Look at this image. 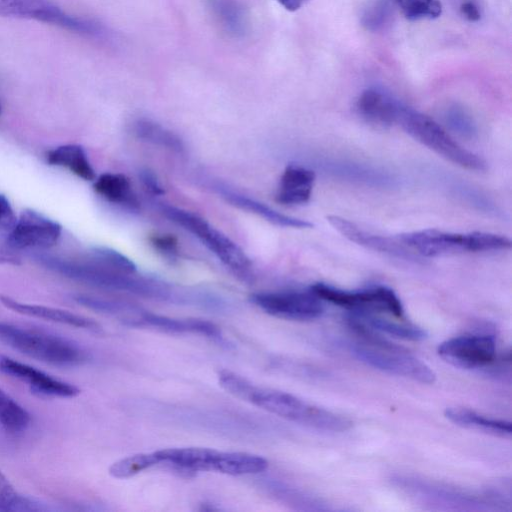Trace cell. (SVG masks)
I'll use <instances>...</instances> for the list:
<instances>
[{
    "instance_id": "6da1fadb",
    "label": "cell",
    "mask_w": 512,
    "mask_h": 512,
    "mask_svg": "<svg viewBox=\"0 0 512 512\" xmlns=\"http://www.w3.org/2000/svg\"><path fill=\"white\" fill-rule=\"evenodd\" d=\"M40 260L50 270L93 287L128 292L162 301H172L178 298L175 291L166 283L133 277L132 274L111 269L91 257L86 261L50 256L41 257Z\"/></svg>"
},
{
    "instance_id": "7a4b0ae2",
    "label": "cell",
    "mask_w": 512,
    "mask_h": 512,
    "mask_svg": "<svg viewBox=\"0 0 512 512\" xmlns=\"http://www.w3.org/2000/svg\"><path fill=\"white\" fill-rule=\"evenodd\" d=\"M410 250L424 257H436L454 253H481L507 250L509 238L487 232L466 234L427 229L403 233L397 237Z\"/></svg>"
},
{
    "instance_id": "3957f363",
    "label": "cell",
    "mask_w": 512,
    "mask_h": 512,
    "mask_svg": "<svg viewBox=\"0 0 512 512\" xmlns=\"http://www.w3.org/2000/svg\"><path fill=\"white\" fill-rule=\"evenodd\" d=\"M248 402L293 422L330 432H344L352 422L343 415L312 405L283 391L255 386Z\"/></svg>"
},
{
    "instance_id": "277c9868",
    "label": "cell",
    "mask_w": 512,
    "mask_h": 512,
    "mask_svg": "<svg viewBox=\"0 0 512 512\" xmlns=\"http://www.w3.org/2000/svg\"><path fill=\"white\" fill-rule=\"evenodd\" d=\"M396 124L415 140L454 164L473 171H485L487 168L479 155L464 148L439 123L417 110L401 104Z\"/></svg>"
},
{
    "instance_id": "5b68a950",
    "label": "cell",
    "mask_w": 512,
    "mask_h": 512,
    "mask_svg": "<svg viewBox=\"0 0 512 512\" xmlns=\"http://www.w3.org/2000/svg\"><path fill=\"white\" fill-rule=\"evenodd\" d=\"M0 339L17 351L52 365L73 366L85 359L79 346L66 338L1 321Z\"/></svg>"
},
{
    "instance_id": "8992f818",
    "label": "cell",
    "mask_w": 512,
    "mask_h": 512,
    "mask_svg": "<svg viewBox=\"0 0 512 512\" xmlns=\"http://www.w3.org/2000/svg\"><path fill=\"white\" fill-rule=\"evenodd\" d=\"M159 209L167 219L194 235L233 272L243 276L248 274L251 261L245 252L205 219L190 211L164 203L159 205Z\"/></svg>"
},
{
    "instance_id": "52a82bcc",
    "label": "cell",
    "mask_w": 512,
    "mask_h": 512,
    "mask_svg": "<svg viewBox=\"0 0 512 512\" xmlns=\"http://www.w3.org/2000/svg\"><path fill=\"white\" fill-rule=\"evenodd\" d=\"M0 16L32 19L89 37H100L105 34V29L100 23L67 14L50 0H0Z\"/></svg>"
},
{
    "instance_id": "ba28073f",
    "label": "cell",
    "mask_w": 512,
    "mask_h": 512,
    "mask_svg": "<svg viewBox=\"0 0 512 512\" xmlns=\"http://www.w3.org/2000/svg\"><path fill=\"white\" fill-rule=\"evenodd\" d=\"M351 352L364 364L392 375L423 384H432L436 379L434 371L425 362L397 345L379 347L360 343L353 345Z\"/></svg>"
},
{
    "instance_id": "9c48e42d",
    "label": "cell",
    "mask_w": 512,
    "mask_h": 512,
    "mask_svg": "<svg viewBox=\"0 0 512 512\" xmlns=\"http://www.w3.org/2000/svg\"><path fill=\"white\" fill-rule=\"evenodd\" d=\"M319 299L354 312H385L402 320L404 309L396 293L386 286L360 291H346L324 283H315L310 289Z\"/></svg>"
},
{
    "instance_id": "30bf717a",
    "label": "cell",
    "mask_w": 512,
    "mask_h": 512,
    "mask_svg": "<svg viewBox=\"0 0 512 512\" xmlns=\"http://www.w3.org/2000/svg\"><path fill=\"white\" fill-rule=\"evenodd\" d=\"M250 301L272 316L295 321L314 320L324 310L322 300L310 290L258 292Z\"/></svg>"
},
{
    "instance_id": "8fae6325",
    "label": "cell",
    "mask_w": 512,
    "mask_h": 512,
    "mask_svg": "<svg viewBox=\"0 0 512 512\" xmlns=\"http://www.w3.org/2000/svg\"><path fill=\"white\" fill-rule=\"evenodd\" d=\"M61 235L62 227L58 222L26 209L9 230L8 242L16 249L45 250L55 246Z\"/></svg>"
},
{
    "instance_id": "7c38bea8",
    "label": "cell",
    "mask_w": 512,
    "mask_h": 512,
    "mask_svg": "<svg viewBox=\"0 0 512 512\" xmlns=\"http://www.w3.org/2000/svg\"><path fill=\"white\" fill-rule=\"evenodd\" d=\"M438 355L446 362L465 369L482 368L496 356V344L489 335H462L442 342Z\"/></svg>"
},
{
    "instance_id": "4fadbf2b",
    "label": "cell",
    "mask_w": 512,
    "mask_h": 512,
    "mask_svg": "<svg viewBox=\"0 0 512 512\" xmlns=\"http://www.w3.org/2000/svg\"><path fill=\"white\" fill-rule=\"evenodd\" d=\"M0 370L25 382L31 391L38 395L72 398L80 393V389L77 386L7 356H0Z\"/></svg>"
},
{
    "instance_id": "5bb4252c",
    "label": "cell",
    "mask_w": 512,
    "mask_h": 512,
    "mask_svg": "<svg viewBox=\"0 0 512 512\" xmlns=\"http://www.w3.org/2000/svg\"><path fill=\"white\" fill-rule=\"evenodd\" d=\"M327 220L341 235L360 246L398 258L411 259L414 257L398 238L392 239L372 234L340 216L330 215Z\"/></svg>"
},
{
    "instance_id": "9a60e30c",
    "label": "cell",
    "mask_w": 512,
    "mask_h": 512,
    "mask_svg": "<svg viewBox=\"0 0 512 512\" xmlns=\"http://www.w3.org/2000/svg\"><path fill=\"white\" fill-rule=\"evenodd\" d=\"M0 302L7 309L12 310L21 315L39 318L42 320L68 325L71 327L86 329L93 332H98L101 330L100 324L97 323L95 320L83 315L70 312L68 310L20 302L18 300H15L11 297L4 295L0 296Z\"/></svg>"
},
{
    "instance_id": "2e32d148",
    "label": "cell",
    "mask_w": 512,
    "mask_h": 512,
    "mask_svg": "<svg viewBox=\"0 0 512 512\" xmlns=\"http://www.w3.org/2000/svg\"><path fill=\"white\" fill-rule=\"evenodd\" d=\"M401 102L379 88H368L358 98L357 110L368 122L386 127L396 124Z\"/></svg>"
},
{
    "instance_id": "e0dca14e",
    "label": "cell",
    "mask_w": 512,
    "mask_h": 512,
    "mask_svg": "<svg viewBox=\"0 0 512 512\" xmlns=\"http://www.w3.org/2000/svg\"><path fill=\"white\" fill-rule=\"evenodd\" d=\"M216 191L230 204L242 209L249 211L251 213L256 214L259 217H262L268 222L272 224L281 226V227H289V228H297V229H306L313 227V224L307 220L299 219L296 217L288 216L282 214L270 206L257 201L253 198L235 192L228 187L222 185L215 186Z\"/></svg>"
},
{
    "instance_id": "ac0fdd59",
    "label": "cell",
    "mask_w": 512,
    "mask_h": 512,
    "mask_svg": "<svg viewBox=\"0 0 512 512\" xmlns=\"http://www.w3.org/2000/svg\"><path fill=\"white\" fill-rule=\"evenodd\" d=\"M315 174L299 165H289L283 171L276 201L284 205H299L309 201Z\"/></svg>"
},
{
    "instance_id": "d6986e66",
    "label": "cell",
    "mask_w": 512,
    "mask_h": 512,
    "mask_svg": "<svg viewBox=\"0 0 512 512\" xmlns=\"http://www.w3.org/2000/svg\"><path fill=\"white\" fill-rule=\"evenodd\" d=\"M160 462L187 471H213L217 450L202 447L168 448L156 451Z\"/></svg>"
},
{
    "instance_id": "ffe728a7",
    "label": "cell",
    "mask_w": 512,
    "mask_h": 512,
    "mask_svg": "<svg viewBox=\"0 0 512 512\" xmlns=\"http://www.w3.org/2000/svg\"><path fill=\"white\" fill-rule=\"evenodd\" d=\"M46 159L50 165L65 168L85 181L96 179L95 171L86 151L78 144L58 146L47 152Z\"/></svg>"
},
{
    "instance_id": "44dd1931",
    "label": "cell",
    "mask_w": 512,
    "mask_h": 512,
    "mask_svg": "<svg viewBox=\"0 0 512 512\" xmlns=\"http://www.w3.org/2000/svg\"><path fill=\"white\" fill-rule=\"evenodd\" d=\"M445 417L455 425L478 430L499 437H510L512 426L509 421L489 418L473 410L462 407H449L444 412Z\"/></svg>"
},
{
    "instance_id": "7402d4cb",
    "label": "cell",
    "mask_w": 512,
    "mask_h": 512,
    "mask_svg": "<svg viewBox=\"0 0 512 512\" xmlns=\"http://www.w3.org/2000/svg\"><path fill=\"white\" fill-rule=\"evenodd\" d=\"M141 326H151L172 333H198L211 338H220V329L212 322L202 319H175L143 311Z\"/></svg>"
},
{
    "instance_id": "603a6c76",
    "label": "cell",
    "mask_w": 512,
    "mask_h": 512,
    "mask_svg": "<svg viewBox=\"0 0 512 512\" xmlns=\"http://www.w3.org/2000/svg\"><path fill=\"white\" fill-rule=\"evenodd\" d=\"M207 7L220 28L227 34L239 37L248 29V16L238 0H205Z\"/></svg>"
},
{
    "instance_id": "cb8c5ba5",
    "label": "cell",
    "mask_w": 512,
    "mask_h": 512,
    "mask_svg": "<svg viewBox=\"0 0 512 512\" xmlns=\"http://www.w3.org/2000/svg\"><path fill=\"white\" fill-rule=\"evenodd\" d=\"M94 191L110 203L136 210L140 203L129 179L120 173H104L94 180Z\"/></svg>"
},
{
    "instance_id": "d4e9b609",
    "label": "cell",
    "mask_w": 512,
    "mask_h": 512,
    "mask_svg": "<svg viewBox=\"0 0 512 512\" xmlns=\"http://www.w3.org/2000/svg\"><path fill=\"white\" fill-rule=\"evenodd\" d=\"M267 467V460L259 455L217 451L213 471L236 476L260 473Z\"/></svg>"
},
{
    "instance_id": "484cf974",
    "label": "cell",
    "mask_w": 512,
    "mask_h": 512,
    "mask_svg": "<svg viewBox=\"0 0 512 512\" xmlns=\"http://www.w3.org/2000/svg\"><path fill=\"white\" fill-rule=\"evenodd\" d=\"M353 315L372 329L397 338L409 341H421L427 337V332L424 329L414 324L405 323L403 320H401V322L389 320L375 315L372 312H356Z\"/></svg>"
},
{
    "instance_id": "4316f807",
    "label": "cell",
    "mask_w": 512,
    "mask_h": 512,
    "mask_svg": "<svg viewBox=\"0 0 512 512\" xmlns=\"http://www.w3.org/2000/svg\"><path fill=\"white\" fill-rule=\"evenodd\" d=\"M133 128L136 136L143 141L176 153H182L185 150L182 139L157 122L149 119H138Z\"/></svg>"
},
{
    "instance_id": "83f0119b",
    "label": "cell",
    "mask_w": 512,
    "mask_h": 512,
    "mask_svg": "<svg viewBox=\"0 0 512 512\" xmlns=\"http://www.w3.org/2000/svg\"><path fill=\"white\" fill-rule=\"evenodd\" d=\"M31 421L28 411L0 388V425L9 433H21Z\"/></svg>"
},
{
    "instance_id": "f1b7e54d",
    "label": "cell",
    "mask_w": 512,
    "mask_h": 512,
    "mask_svg": "<svg viewBox=\"0 0 512 512\" xmlns=\"http://www.w3.org/2000/svg\"><path fill=\"white\" fill-rule=\"evenodd\" d=\"M158 463H160V461L156 451L151 453H138L114 462L109 467V474L114 478L126 479Z\"/></svg>"
},
{
    "instance_id": "f546056e",
    "label": "cell",
    "mask_w": 512,
    "mask_h": 512,
    "mask_svg": "<svg viewBox=\"0 0 512 512\" xmlns=\"http://www.w3.org/2000/svg\"><path fill=\"white\" fill-rule=\"evenodd\" d=\"M44 510L38 502L19 494L0 471V512Z\"/></svg>"
},
{
    "instance_id": "4dcf8cb0",
    "label": "cell",
    "mask_w": 512,
    "mask_h": 512,
    "mask_svg": "<svg viewBox=\"0 0 512 512\" xmlns=\"http://www.w3.org/2000/svg\"><path fill=\"white\" fill-rule=\"evenodd\" d=\"M409 20L435 19L442 13L439 0H394Z\"/></svg>"
},
{
    "instance_id": "1f68e13d",
    "label": "cell",
    "mask_w": 512,
    "mask_h": 512,
    "mask_svg": "<svg viewBox=\"0 0 512 512\" xmlns=\"http://www.w3.org/2000/svg\"><path fill=\"white\" fill-rule=\"evenodd\" d=\"M392 16L390 0H374L364 10L361 23L369 31L375 32L383 29Z\"/></svg>"
},
{
    "instance_id": "d6a6232c",
    "label": "cell",
    "mask_w": 512,
    "mask_h": 512,
    "mask_svg": "<svg viewBox=\"0 0 512 512\" xmlns=\"http://www.w3.org/2000/svg\"><path fill=\"white\" fill-rule=\"evenodd\" d=\"M90 257L97 262L122 273L133 274L137 270L136 265L132 260L111 248L94 247L90 252Z\"/></svg>"
},
{
    "instance_id": "836d02e7",
    "label": "cell",
    "mask_w": 512,
    "mask_h": 512,
    "mask_svg": "<svg viewBox=\"0 0 512 512\" xmlns=\"http://www.w3.org/2000/svg\"><path fill=\"white\" fill-rule=\"evenodd\" d=\"M444 117L449 129L457 135L466 139H471L476 135V124L471 115L462 107L457 105L449 107Z\"/></svg>"
},
{
    "instance_id": "e575fe53",
    "label": "cell",
    "mask_w": 512,
    "mask_h": 512,
    "mask_svg": "<svg viewBox=\"0 0 512 512\" xmlns=\"http://www.w3.org/2000/svg\"><path fill=\"white\" fill-rule=\"evenodd\" d=\"M220 386L233 396L248 401L255 388L246 378L229 370H221L218 373Z\"/></svg>"
},
{
    "instance_id": "d590c367",
    "label": "cell",
    "mask_w": 512,
    "mask_h": 512,
    "mask_svg": "<svg viewBox=\"0 0 512 512\" xmlns=\"http://www.w3.org/2000/svg\"><path fill=\"white\" fill-rule=\"evenodd\" d=\"M152 246L165 255L166 257H175L178 255V240L175 236L170 234L153 235L150 237Z\"/></svg>"
},
{
    "instance_id": "8d00e7d4",
    "label": "cell",
    "mask_w": 512,
    "mask_h": 512,
    "mask_svg": "<svg viewBox=\"0 0 512 512\" xmlns=\"http://www.w3.org/2000/svg\"><path fill=\"white\" fill-rule=\"evenodd\" d=\"M16 216L8 199L0 195V229H11L16 221Z\"/></svg>"
},
{
    "instance_id": "74e56055",
    "label": "cell",
    "mask_w": 512,
    "mask_h": 512,
    "mask_svg": "<svg viewBox=\"0 0 512 512\" xmlns=\"http://www.w3.org/2000/svg\"><path fill=\"white\" fill-rule=\"evenodd\" d=\"M139 177L144 187L153 195L164 194V189L159 183V180L155 173L149 169H142L139 172Z\"/></svg>"
},
{
    "instance_id": "f35d334b",
    "label": "cell",
    "mask_w": 512,
    "mask_h": 512,
    "mask_svg": "<svg viewBox=\"0 0 512 512\" xmlns=\"http://www.w3.org/2000/svg\"><path fill=\"white\" fill-rule=\"evenodd\" d=\"M460 10L462 14L470 21H477L480 19V12L478 7L473 2H464Z\"/></svg>"
},
{
    "instance_id": "ab89813d",
    "label": "cell",
    "mask_w": 512,
    "mask_h": 512,
    "mask_svg": "<svg viewBox=\"0 0 512 512\" xmlns=\"http://www.w3.org/2000/svg\"><path fill=\"white\" fill-rule=\"evenodd\" d=\"M288 11L300 9L308 0H276Z\"/></svg>"
},
{
    "instance_id": "60d3db41",
    "label": "cell",
    "mask_w": 512,
    "mask_h": 512,
    "mask_svg": "<svg viewBox=\"0 0 512 512\" xmlns=\"http://www.w3.org/2000/svg\"><path fill=\"white\" fill-rule=\"evenodd\" d=\"M1 112H2V106H1V102H0V115H1Z\"/></svg>"
}]
</instances>
